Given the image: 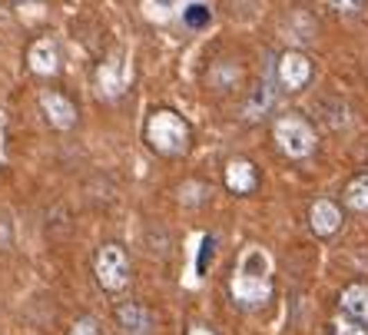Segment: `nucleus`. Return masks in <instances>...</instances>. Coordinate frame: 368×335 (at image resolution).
<instances>
[{
	"instance_id": "obj_1",
	"label": "nucleus",
	"mask_w": 368,
	"mask_h": 335,
	"mask_svg": "<svg viewBox=\"0 0 368 335\" xmlns=\"http://www.w3.org/2000/svg\"><path fill=\"white\" fill-rule=\"evenodd\" d=\"M146 143L159 156H183L189 150V126L173 110H156L146 120Z\"/></svg>"
},
{
	"instance_id": "obj_2",
	"label": "nucleus",
	"mask_w": 368,
	"mask_h": 335,
	"mask_svg": "<svg viewBox=\"0 0 368 335\" xmlns=\"http://www.w3.org/2000/svg\"><path fill=\"white\" fill-rule=\"evenodd\" d=\"M252 266H256V249L245 252L243 269L232 275V282H229L236 302L249 305V309L265 305L269 302V295H272V279H269V273H265V266H262V269H252Z\"/></svg>"
},
{
	"instance_id": "obj_3",
	"label": "nucleus",
	"mask_w": 368,
	"mask_h": 335,
	"mask_svg": "<svg viewBox=\"0 0 368 335\" xmlns=\"http://www.w3.org/2000/svg\"><path fill=\"white\" fill-rule=\"evenodd\" d=\"M272 133H276L279 150L286 153V156H292V160H302V156H308V153L315 150V130H312V123L295 117V113L279 117Z\"/></svg>"
},
{
	"instance_id": "obj_4",
	"label": "nucleus",
	"mask_w": 368,
	"mask_h": 335,
	"mask_svg": "<svg viewBox=\"0 0 368 335\" xmlns=\"http://www.w3.org/2000/svg\"><path fill=\"white\" fill-rule=\"evenodd\" d=\"M93 273H96V282L107 292L126 289V282H130V259H126L123 246H116V243L100 246L96 262H93Z\"/></svg>"
},
{
	"instance_id": "obj_5",
	"label": "nucleus",
	"mask_w": 368,
	"mask_h": 335,
	"mask_svg": "<svg viewBox=\"0 0 368 335\" xmlns=\"http://www.w3.org/2000/svg\"><path fill=\"white\" fill-rule=\"evenodd\" d=\"M276 80L289 93L302 90V87H308V80H312V60H308L306 53H299V50H286L276 63Z\"/></svg>"
},
{
	"instance_id": "obj_6",
	"label": "nucleus",
	"mask_w": 368,
	"mask_h": 335,
	"mask_svg": "<svg viewBox=\"0 0 368 335\" xmlns=\"http://www.w3.org/2000/svg\"><path fill=\"white\" fill-rule=\"evenodd\" d=\"M40 110H44L46 120H50V126H57V130H70L77 123V107L57 90L40 93Z\"/></svg>"
},
{
	"instance_id": "obj_7",
	"label": "nucleus",
	"mask_w": 368,
	"mask_h": 335,
	"mask_svg": "<svg viewBox=\"0 0 368 335\" xmlns=\"http://www.w3.org/2000/svg\"><path fill=\"white\" fill-rule=\"evenodd\" d=\"M116 322H120L130 335H146L150 329H153V316H150V309H143L139 302H123L120 309H116Z\"/></svg>"
},
{
	"instance_id": "obj_8",
	"label": "nucleus",
	"mask_w": 368,
	"mask_h": 335,
	"mask_svg": "<svg viewBox=\"0 0 368 335\" xmlns=\"http://www.w3.org/2000/svg\"><path fill=\"white\" fill-rule=\"evenodd\" d=\"M308 219H312V232H315V236H332V232L342 226V213H338V206L332 199H319V203L312 206Z\"/></svg>"
},
{
	"instance_id": "obj_9",
	"label": "nucleus",
	"mask_w": 368,
	"mask_h": 335,
	"mask_svg": "<svg viewBox=\"0 0 368 335\" xmlns=\"http://www.w3.org/2000/svg\"><path fill=\"white\" fill-rule=\"evenodd\" d=\"M338 305H342V312H345V316H352V319H358V322H365V325H368V286H365V282L349 286V289L342 292Z\"/></svg>"
},
{
	"instance_id": "obj_10",
	"label": "nucleus",
	"mask_w": 368,
	"mask_h": 335,
	"mask_svg": "<svg viewBox=\"0 0 368 335\" xmlns=\"http://www.w3.org/2000/svg\"><path fill=\"white\" fill-rule=\"evenodd\" d=\"M226 186L232 193H252L256 189V166L249 160H232L226 166Z\"/></svg>"
},
{
	"instance_id": "obj_11",
	"label": "nucleus",
	"mask_w": 368,
	"mask_h": 335,
	"mask_svg": "<svg viewBox=\"0 0 368 335\" xmlns=\"http://www.w3.org/2000/svg\"><path fill=\"white\" fill-rule=\"evenodd\" d=\"M30 67L37 74H57V67H60V53H57V44L44 37V40H37L30 46Z\"/></svg>"
},
{
	"instance_id": "obj_12",
	"label": "nucleus",
	"mask_w": 368,
	"mask_h": 335,
	"mask_svg": "<svg viewBox=\"0 0 368 335\" xmlns=\"http://www.w3.org/2000/svg\"><path fill=\"white\" fill-rule=\"evenodd\" d=\"M272 103H276V90H272L269 80H262L259 87L252 90L249 103H245V117H249V120H259V117H265V113L272 110Z\"/></svg>"
},
{
	"instance_id": "obj_13",
	"label": "nucleus",
	"mask_w": 368,
	"mask_h": 335,
	"mask_svg": "<svg viewBox=\"0 0 368 335\" xmlns=\"http://www.w3.org/2000/svg\"><path fill=\"white\" fill-rule=\"evenodd\" d=\"M345 206L355 213H368V173H358L352 183L345 186Z\"/></svg>"
},
{
	"instance_id": "obj_14",
	"label": "nucleus",
	"mask_w": 368,
	"mask_h": 335,
	"mask_svg": "<svg viewBox=\"0 0 368 335\" xmlns=\"http://www.w3.org/2000/svg\"><path fill=\"white\" fill-rule=\"evenodd\" d=\"M332 335H368V325L352 319V316H338V319L332 322Z\"/></svg>"
},
{
	"instance_id": "obj_15",
	"label": "nucleus",
	"mask_w": 368,
	"mask_h": 335,
	"mask_svg": "<svg viewBox=\"0 0 368 335\" xmlns=\"http://www.w3.org/2000/svg\"><path fill=\"white\" fill-rule=\"evenodd\" d=\"M183 20L189 24V27H206V24H209V10H206L202 3H189V7H186V14H183Z\"/></svg>"
},
{
	"instance_id": "obj_16",
	"label": "nucleus",
	"mask_w": 368,
	"mask_h": 335,
	"mask_svg": "<svg viewBox=\"0 0 368 335\" xmlns=\"http://www.w3.org/2000/svg\"><path fill=\"white\" fill-rule=\"evenodd\" d=\"M70 335H100V325H96V319L83 316V319H77V325L70 329Z\"/></svg>"
},
{
	"instance_id": "obj_17",
	"label": "nucleus",
	"mask_w": 368,
	"mask_h": 335,
	"mask_svg": "<svg viewBox=\"0 0 368 335\" xmlns=\"http://www.w3.org/2000/svg\"><path fill=\"white\" fill-rule=\"evenodd\" d=\"M332 7H335L338 14H355V10H362V3L365 0H328Z\"/></svg>"
},
{
	"instance_id": "obj_18",
	"label": "nucleus",
	"mask_w": 368,
	"mask_h": 335,
	"mask_svg": "<svg viewBox=\"0 0 368 335\" xmlns=\"http://www.w3.org/2000/svg\"><path fill=\"white\" fill-rule=\"evenodd\" d=\"M209 252H213V239H202V259H200V273L206 269V259H209Z\"/></svg>"
},
{
	"instance_id": "obj_19",
	"label": "nucleus",
	"mask_w": 368,
	"mask_h": 335,
	"mask_svg": "<svg viewBox=\"0 0 368 335\" xmlns=\"http://www.w3.org/2000/svg\"><path fill=\"white\" fill-rule=\"evenodd\" d=\"M189 335H216V332H209L206 325H193V329H189Z\"/></svg>"
},
{
	"instance_id": "obj_20",
	"label": "nucleus",
	"mask_w": 368,
	"mask_h": 335,
	"mask_svg": "<svg viewBox=\"0 0 368 335\" xmlns=\"http://www.w3.org/2000/svg\"><path fill=\"white\" fill-rule=\"evenodd\" d=\"M156 3H173V0H156Z\"/></svg>"
}]
</instances>
